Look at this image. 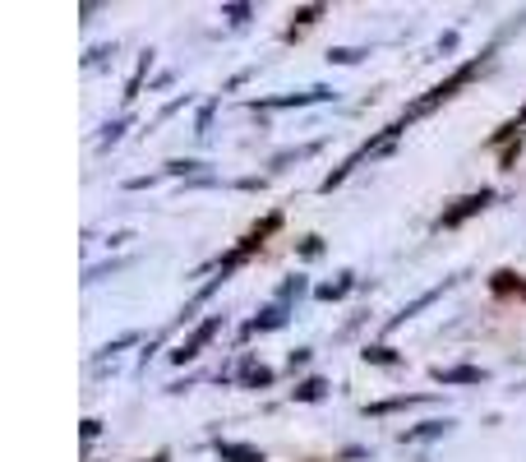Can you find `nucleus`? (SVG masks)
Masks as SVG:
<instances>
[{"label": "nucleus", "instance_id": "39448f33", "mask_svg": "<svg viewBox=\"0 0 526 462\" xmlns=\"http://www.w3.org/2000/svg\"><path fill=\"white\" fill-rule=\"evenodd\" d=\"M494 292L499 296H508V292H517V296H526V282L517 278V273H508V268H499V273H494V282H490Z\"/></svg>", "mask_w": 526, "mask_h": 462}, {"label": "nucleus", "instance_id": "20e7f679", "mask_svg": "<svg viewBox=\"0 0 526 462\" xmlns=\"http://www.w3.org/2000/svg\"><path fill=\"white\" fill-rule=\"evenodd\" d=\"M434 379H439V384H480V370L476 365H457V370H434Z\"/></svg>", "mask_w": 526, "mask_h": 462}, {"label": "nucleus", "instance_id": "f8f14e48", "mask_svg": "<svg viewBox=\"0 0 526 462\" xmlns=\"http://www.w3.org/2000/svg\"><path fill=\"white\" fill-rule=\"evenodd\" d=\"M328 61H337V65H351V61H360V51H351V47H337Z\"/></svg>", "mask_w": 526, "mask_h": 462}, {"label": "nucleus", "instance_id": "9d476101", "mask_svg": "<svg viewBox=\"0 0 526 462\" xmlns=\"http://www.w3.org/2000/svg\"><path fill=\"white\" fill-rule=\"evenodd\" d=\"M365 361H374V365H393L397 356H393V347H365Z\"/></svg>", "mask_w": 526, "mask_h": 462}, {"label": "nucleus", "instance_id": "7ed1b4c3", "mask_svg": "<svg viewBox=\"0 0 526 462\" xmlns=\"http://www.w3.org/2000/svg\"><path fill=\"white\" fill-rule=\"evenodd\" d=\"M217 329H222V319H208V324H199V329H194L190 338H185V342L176 347V352H171V361H180V365H185V361H194V356H199V352L208 347V338H213Z\"/></svg>", "mask_w": 526, "mask_h": 462}, {"label": "nucleus", "instance_id": "6e6552de", "mask_svg": "<svg viewBox=\"0 0 526 462\" xmlns=\"http://www.w3.org/2000/svg\"><path fill=\"white\" fill-rule=\"evenodd\" d=\"M319 14H323V5H305V10H296V14H291L296 24H291V33H287V37H296V28H310L314 19H319Z\"/></svg>", "mask_w": 526, "mask_h": 462}, {"label": "nucleus", "instance_id": "f03ea898", "mask_svg": "<svg viewBox=\"0 0 526 462\" xmlns=\"http://www.w3.org/2000/svg\"><path fill=\"white\" fill-rule=\"evenodd\" d=\"M490 199H494V190H476V195H462V199H457V204L439 218V227H462V222L476 218V213H480L485 204H490Z\"/></svg>", "mask_w": 526, "mask_h": 462}, {"label": "nucleus", "instance_id": "9b49d317", "mask_svg": "<svg viewBox=\"0 0 526 462\" xmlns=\"http://www.w3.org/2000/svg\"><path fill=\"white\" fill-rule=\"evenodd\" d=\"M448 430V421H430V426H420V430H411L407 439H430V435H443Z\"/></svg>", "mask_w": 526, "mask_h": 462}, {"label": "nucleus", "instance_id": "423d86ee", "mask_svg": "<svg viewBox=\"0 0 526 462\" xmlns=\"http://www.w3.org/2000/svg\"><path fill=\"white\" fill-rule=\"evenodd\" d=\"M217 453L227 462H263V453L250 449V444H217Z\"/></svg>", "mask_w": 526, "mask_h": 462}, {"label": "nucleus", "instance_id": "0eeeda50", "mask_svg": "<svg viewBox=\"0 0 526 462\" xmlns=\"http://www.w3.org/2000/svg\"><path fill=\"white\" fill-rule=\"evenodd\" d=\"M323 393H328V384H323V379H305V384L296 389V398H300V402H319Z\"/></svg>", "mask_w": 526, "mask_h": 462}, {"label": "nucleus", "instance_id": "1a4fd4ad", "mask_svg": "<svg viewBox=\"0 0 526 462\" xmlns=\"http://www.w3.org/2000/svg\"><path fill=\"white\" fill-rule=\"evenodd\" d=\"M347 292H351V278H342V282H323V287H319L323 301H337V296H347Z\"/></svg>", "mask_w": 526, "mask_h": 462}, {"label": "nucleus", "instance_id": "2eb2a0df", "mask_svg": "<svg viewBox=\"0 0 526 462\" xmlns=\"http://www.w3.org/2000/svg\"><path fill=\"white\" fill-rule=\"evenodd\" d=\"M517 121H522V125H526V111H522V116H517Z\"/></svg>", "mask_w": 526, "mask_h": 462}, {"label": "nucleus", "instance_id": "ddd939ff", "mask_svg": "<svg viewBox=\"0 0 526 462\" xmlns=\"http://www.w3.org/2000/svg\"><path fill=\"white\" fill-rule=\"evenodd\" d=\"M245 379H250L254 389H263V384H273V370H263V365H259V370H250V375H245Z\"/></svg>", "mask_w": 526, "mask_h": 462}, {"label": "nucleus", "instance_id": "f257e3e1", "mask_svg": "<svg viewBox=\"0 0 526 462\" xmlns=\"http://www.w3.org/2000/svg\"><path fill=\"white\" fill-rule=\"evenodd\" d=\"M476 70H480V61H471V65H462V70H457L453 79H443L439 88H430V98H420L416 107H411L407 116H402V125H407V121H416V116H425V111H434V107H439V102H448V98H453L457 88L467 84V79H471V74H476Z\"/></svg>", "mask_w": 526, "mask_h": 462}, {"label": "nucleus", "instance_id": "4468645a", "mask_svg": "<svg viewBox=\"0 0 526 462\" xmlns=\"http://www.w3.org/2000/svg\"><path fill=\"white\" fill-rule=\"evenodd\" d=\"M245 14H250V5H227V19H231V24H245Z\"/></svg>", "mask_w": 526, "mask_h": 462}]
</instances>
